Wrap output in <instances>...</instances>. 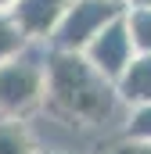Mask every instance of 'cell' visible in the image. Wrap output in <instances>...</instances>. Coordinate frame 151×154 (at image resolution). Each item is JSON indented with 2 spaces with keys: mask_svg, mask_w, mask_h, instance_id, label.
I'll use <instances>...</instances> for the list:
<instances>
[{
  "mask_svg": "<svg viewBox=\"0 0 151 154\" xmlns=\"http://www.w3.org/2000/svg\"><path fill=\"white\" fill-rule=\"evenodd\" d=\"M25 47H33V39L25 36V29L14 22V14H11L7 7H0V61L22 54Z\"/></svg>",
  "mask_w": 151,
  "mask_h": 154,
  "instance_id": "obj_9",
  "label": "cell"
},
{
  "mask_svg": "<svg viewBox=\"0 0 151 154\" xmlns=\"http://www.w3.org/2000/svg\"><path fill=\"white\" fill-rule=\"evenodd\" d=\"M33 154H61V151H43V147H36Z\"/></svg>",
  "mask_w": 151,
  "mask_h": 154,
  "instance_id": "obj_12",
  "label": "cell"
},
{
  "mask_svg": "<svg viewBox=\"0 0 151 154\" xmlns=\"http://www.w3.org/2000/svg\"><path fill=\"white\" fill-rule=\"evenodd\" d=\"M47 100V61L33 47L0 61V115L25 118Z\"/></svg>",
  "mask_w": 151,
  "mask_h": 154,
  "instance_id": "obj_2",
  "label": "cell"
},
{
  "mask_svg": "<svg viewBox=\"0 0 151 154\" xmlns=\"http://www.w3.org/2000/svg\"><path fill=\"white\" fill-rule=\"evenodd\" d=\"M122 14H126V0H72L69 11L61 14V22L54 25L47 47H58V50H83L108 22L122 18Z\"/></svg>",
  "mask_w": 151,
  "mask_h": 154,
  "instance_id": "obj_3",
  "label": "cell"
},
{
  "mask_svg": "<svg viewBox=\"0 0 151 154\" xmlns=\"http://www.w3.org/2000/svg\"><path fill=\"white\" fill-rule=\"evenodd\" d=\"M126 136L130 140H140V143H151V104H140V108H130L126 111Z\"/></svg>",
  "mask_w": 151,
  "mask_h": 154,
  "instance_id": "obj_10",
  "label": "cell"
},
{
  "mask_svg": "<svg viewBox=\"0 0 151 154\" xmlns=\"http://www.w3.org/2000/svg\"><path fill=\"white\" fill-rule=\"evenodd\" d=\"M11 4H14V0H0V7H11Z\"/></svg>",
  "mask_w": 151,
  "mask_h": 154,
  "instance_id": "obj_13",
  "label": "cell"
},
{
  "mask_svg": "<svg viewBox=\"0 0 151 154\" xmlns=\"http://www.w3.org/2000/svg\"><path fill=\"white\" fill-rule=\"evenodd\" d=\"M36 147L40 143L33 140V133L22 118L0 115V154H33Z\"/></svg>",
  "mask_w": 151,
  "mask_h": 154,
  "instance_id": "obj_7",
  "label": "cell"
},
{
  "mask_svg": "<svg viewBox=\"0 0 151 154\" xmlns=\"http://www.w3.org/2000/svg\"><path fill=\"white\" fill-rule=\"evenodd\" d=\"M83 54L104 72L108 79H119L122 72H126V65L133 61V39H130V29H126V22L122 18H115V22H108L97 36L90 39L86 47H83Z\"/></svg>",
  "mask_w": 151,
  "mask_h": 154,
  "instance_id": "obj_4",
  "label": "cell"
},
{
  "mask_svg": "<svg viewBox=\"0 0 151 154\" xmlns=\"http://www.w3.org/2000/svg\"><path fill=\"white\" fill-rule=\"evenodd\" d=\"M130 39H133V50L137 54H151V7H137V4H126V14H122Z\"/></svg>",
  "mask_w": 151,
  "mask_h": 154,
  "instance_id": "obj_8",
  "label": "cell"
},
{
  "mask_svg": "<svg viewBox=\"0 0 151 154\" xmlns=\"http://www.w3.org/2000/svg\"><path fill=\"white\" fill-rule=\"evenodd\" d=\"M126 4H137V7H151V0H126Z\"/></svg>",
  "mask_w": 151,
  "mask_h": 154,
  "instance_id": "obj_11",
  "label": "cell"
},
{
  "mask_svg": "<svg viewBox=\"0 0 151 154\" xmlns=\"http://www.w3.org/2000/svg\"><path fill=\"white\" fill-rule=\"evenodd\" d=\"M47 100L58 115L79 125H108L126 122V104L115 90V79H108L83 50H58L47 47Z\"/></svg>",
  "mask_w": 151,
  "mask_h": 154,
  "instance_id": "obj_1",
  "label": "cell"
},
{
  "mask_svg": "<svg viewBox=\"0 0 151 154\" xmlns=\"http://www.w3.org/2000/svg\"><path fill=\"white\" fill-rule=\"evenodd\" d=\"M69 4L72 0H14L7 11L14 14V22L25 29V36L33 43H47L61 14L69 11Z\"/></svg>",
  "mask_w": 151,
  "mask_h": 154,
  "instance_id": "obj_5",
  "label": "cell"
},
{
  "mask_svg": "<svg viewBox=\"0 0 151 154\" xmlns=\"http://www.w3.org/2000/svg\"><path fill=\"white\" fill-rule=\"evenodd\" d=\"M115 90H119V97H122L126 108L151 104V54H133V61L126 65V72L115 79Z\"/></svg>",
  "mask_w": 151,
  "mask_h": 154,
  "instance_id": "obj_6",
  "label": "cell"
}]
</instances>
